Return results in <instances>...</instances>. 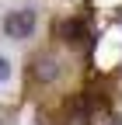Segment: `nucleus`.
<instances>
[{
	"label": "nucleus",
	"instance_id": "1",
	"mask_svg": "<svg viewBox=\"0 0 122 125\" xmlns=\"http://www.w3.org/2000/svg\"><path fill=\"white\" fill-rule=\"evenodd\" d=\"M32 31H35V10H32V7L11 10L7 18H4V35H7V38H14V42L32 38Z\"/></svg>",
	"mask_w": 122,
	"mask_h": 125
},
{
	"label": "nucleus",
	"instance_id": "2",
	"mask_svg": "<svg viewBox=\"0 0 122 125\" xmlns=\"http://www.w3.org/2000/svg\"><path fill=\"white\" fill-rule=\"evenodd\" d=\"M91 115H94V104H91V97H84V94H77V97L66 101V125H91Z\"/></svg>",
	"mask_w": 122,
	"mask_h": 125
},
{
	"label": "nucleus",
	"instance_id": "3",
	"mask_svg": "<svg viewBox=\"0 0 122 125\" xmlns=\"http://www.w3.org/2000/svg\"><path fill=\"white\" fill-rule=\"evenodd\" d=\"M32 73H35V80H42V83H52L56 76H59V59L56 56H35V66H32Z\"/></svg>",
	"mask_w": 122,
	"mask_h": 125
},
{
	"label": "nucleus",
	"instance_id": "4",
	"mask_svg": "<svg viewBox=\"0 0 122 125\" xmlns=\"http://www.w3.org/2000/svg\"><path fill=\"white\" fill-rule=\"evenodd\" d=\"M59 38H63L66 45H80V42H87V24L84 21H63L59 24Z\"/></svg>",
	"mask_w": 122,
	"mask_h": 125
},
{
	"label": "nucleus",
	"instance_id": "5",
	"mask_svg": "<svg viewBox=\"0 0 122 125\" xmlns=\"http://www.w3.org/2000/svg\"><path fill=\"white\" fill-rule=\"evenodd\" d=\"M11 76H14V66H11V59H7V56H0V83H7Z\"/></svg>",
	"mask_w": 122,
	"mask_h": 125
}]
</instances>
